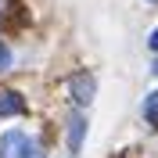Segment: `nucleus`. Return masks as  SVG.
<instances>
[{"label":"nucleus","mask_w":158,"mask_h":158,"mask_svg":"<svg viewBox=\"0 0 158 158\" xmlns=\"http://www.w3.org/2000/svg\"><path fill=\"white\" fill-rule=\"evenodd\" d=\"M32 155V144L25 140L22 129H11L0 137V158H29Z\"/></svg>","instance_id":"nucleus-1"},{"label":"nucleus","mask_w":158,"mask_h":158,"mask_svg":"<svg viewBox=\"0 0 158 158\" xmlns=\"http://www.w3.org/2000/svg\"><path fill=\"white\" fill-rule=\"evenodd\" d=\"M72 97H76V104H90V101H94V79H90L86 72L72 76Z\"/></svg>","instance_id":"nucleus-2"},{"label":"nucleus","mask_w":158,"mask_h":158,"mask_svg":"<svg viewBox=\"0 0 158 158\" xmlns=\"http://www.w3.org/2000/svg\"><path fill=\"white\" fill-rule=\"evenodd\" d=\"M25 111V101H22L18 90H0V115H18Z\"/></svg>","instance_id":"nucleus-3"},{"label":"nucleus","mask_w":158,"mask_h":158,"mask_svg":"<svg viewBox=\"0 0 158 158\" xmlns=\"http://www.w3.org/2000/svg\"><path fill=\"white\" fill-rule=\"evenodd\" d=\"M83 129H86V118L76 111V115L69 118V151H79V144H83Z\"/></svg>","instance_id":"nucleus-4"},{"label":"nucleus","mask_w":158,"mask_h":158,"mask_svg":"<svg viewBox=\"0 0 158 158\" xmlns=\"http://www.w3.org/2000/svg\"><path fill=\"white\" fill-rule=\"evenodd\" d=\"M144 118H148L151 126H158V90L144 97Z\"/></svg>","instance_id":"nucleus-5"},{"label":"nucleus","mask_w":158,"mask_h":158,"mask_svg":"<svg viewBox=\"0 0 158 158\" xmlns=\"http://www.w3.org/2000/svg\"><path fill=\"white\" fill-rule=\"evenodd\" d=\"M7 69H11V50L0 43V72H7Z\"/></svg>","instance_id":"nucleus-6"},{"label":"nucleus","mask_w":158,"mask_h":158,"mask_svg":"<svg viewBox=\"0 0 158 158\" xmlns=\"http://www.w3.org/2000/svg\"><path fill=\"white\" fill-rule=\"evenodd\" d=\"M151 50H158V29L151 32Z\"/></svg>","instance_id":"nucleus-7"},{"label":"nucleus","mask_w":158,"mask_h":158,"mask_svg":"<svg viewBox=\"0 0 158 158\" xmlns=\"http://www.w3.org/2000/svg\"><path fill=\"white\" fill-rule=\"evenodd\" d=\"M155 76H158V61H155Z\"/></svg>","instance_id":"nucleus-8"},{"label":"nucleus","mask_w":158,"mask_h":158,"mask_svg":"<svg viewBox=\"0 0 158 158\" xmlns=\"http://www.w3.org/2000/svg\"><path fill=\"white\" fill-rule=\"evenodd\" d=\"M151 4H158V0H151Z\"/></svg>","instance_id":"nucleus-9"}]
</instances>
